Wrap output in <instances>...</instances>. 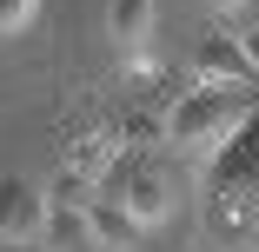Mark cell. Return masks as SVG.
I'll use <instances>...</instances> for the list:
<instances>
[{
  "mask_svg": "<svg viewBox=\"0 0 259 252\" xmlns=\"http://www.w3.org/2000/svg\"><path fill=\"white\" fill-rule=\"evenodd\" d=\"M252 120V99L246 86H193L180 99H166V146H180V153H220L226 139H239Z\"/></svg>",
  "mask_w": 259,
  "mask_h": 252,
  "instance_id": "cell-1",
  "label": "cell"
},
{
  "mask_svg": "<svg viewBox=\"0 0 259 252\" xmlns=\"http://www.w3.org/2000/svg\"><path fill=\"white\" fill-rule=\"evenodd\" d=\"M120 160H126V166H113V173H120V192H113V199L133 213L140 232L166 226V219H173V173L153 160V153H120Z\"/></svg>",
  "mask_w": 259,
  "mask_h": 252,
  "instance_id": "cell-2",
  "label": "cell"
},
{
  "mask_svg": "<svg viewBox=\"0 0 259 252\" xmlns=\"http://www.w3.org/2000/svg\"><path fill=\"white\" fill-rule=\"evenodd\" d=\"M193 80L199 86H252L259 73H252V60L239 54V40L226 33V27H213L199 40V54H193Z\"/></svg>",
  "mask_w": 259,
  "mask_h": 252,
  "instance_id": "cell-3",
  "label": "cell"
},
{
  "mask_svg": "<svg viewBox=\"0 0 259 252\" xmlns=\"http://www.w3.org/2000/svg\"><path fill=\"white\" fill-rule=\"evenodd\" d=\"M107 27H113V46L126 54V67L153 80V0H113Z\"/></svg>",
  "mask_w": 259,
  "mask_h": 252,
  "instance_id": "cell-4",
  "label": "cell"
},
{
  "mask_svg": "<svg viewBox=\"0 0 259 252\" xmlns=\"http://www.w3.org/2000/svg\"><path fill=\"white\" fill-rule=\"evenodd\" d=\"M120 126H93V133H80L73 146H67V173H80L87 186H100V179H113V166H120Z\"/></svg>",
  "mask_w": 259,
  "mask_h": 252,
  "instance_id": "cell-5",
  "label": "cell"
},
{
  "mask_svg": "<svg viewBox=\"0 0 259 252\" xmlns=\"http://www.w3.org/2000/svg\"><path fill=\"white\" fill-rule=\"evenodd\" d=\"M40 219H47V199L27 186V179H0V239H40Z\"/></svg>",
  "mask_w": 259,
  "mask_h": 252,
  "instance_id": "cell-6",
  "label": "cell"
},
{
  "mask_svg": "<svg viewBox=\"0 0 259 252\" xmlns=\"http://www.w3.org/2000/svg\"><path fill=\"white\" fill-rule=\"evenodd\" d=\"M87 232H93V245H107V252H126L140 239V226H133V213L120 206V199H93V206H87Z\"/></svg>",
  "mask_w": 259,
  "mask_h": 252,
  "instance_id": "cell-7",
  "label": "cell"
},
{
  "mask_svg": "<svg viewBox=\"0 0 259 252\" xmlns=\"http://www.w3.org/2000/svg\"><path fill=\"white\" fill-rule=\"evenodd\" d=\"M120 146H126V153H153V146H166V107H160V113L133 107V113L120 120Z\"/></svg>",
  "mask_w": 259,
  "mask_h": 252,
  "instance_id": "cell-8",
  "label": "cell"
},
{
  "mask_svg": "<svg viewBox=\"0 0 259 252\" xmlns=\"http://www.w3.org/2000/svg\"><path fill=\"white\" fill-rule=\"evenodd\" d=\"M40 232H47V245H54V252H87V245H93L87 213H47V219H40Z\"/></svg>",
  "mask_w": 259,
  "mask_h": 252,
  "instance_id": "cell-9",
  "label": "cell"
},
{
  "mask_svg": "<svg viewBox=\"0 0 259 252\" xmlns=\"http://www.w3.org/2000/svg\"><path fill=\"white\" fill-rule=\"evenodd\" d=\"M87 206H93V186L80 173H60L54 192H47V213H87Z\"/></svg>",
  "mask_w": 259,
  "mask_h": 252,
  "instance_id": "cell-10",
  "label": "cell"
},
{
  "mask_svg": "<svg viewBox=\"0 0 259 252\" xmlns=\"http://www.w3.org/2000/svg\"><path fill=\"white\" fill-rule=\"evenodd\" d=\"M233 40H239V54H246V60H252V73H259V7H252V14H239Z\"/></svg>",
  "mask_w": 259,
  "mask_h": 252,
  "instance_id": "cell-11",
  "label": "cell"
},
{
  "mask_svg": "<svg viewBox=\"0 0 259 252\" xmlns=\"http://www.w3.org/2000/svg\"><path fill=\"white\" fill-rule=\"evenodd\" d=\"M33 7H40V0H0V33H20L33 20Z\"/></svg>",
  "mask_w": 259,
  "mask_h": 252,
  "instance_id": "cell-12",
  "label": "cell"
},
{
  "mask_svg": "<svg viewBox=\"0 0 259 252\" xmlns=\"http://www.w3.org/2000/svg\"><path fill=\"white\" fill-rule=\"evenodd\" d=\"M213 7H239V0H213Z\"/></svg>",
  "mask_w": 259,
  "mask_h": 252,
  "instance_id": "cell-13",
  "label": "cell"
},
{
  "mask_svg": "<svg viewBox=\"0 0 259 252\" xmlns=\"http://www.w3.org/2000/svg\"><path fill=\"white\" fill-rule=\"evenodd\" d=\"M87 252H107V245H87Z\"/></svg>",
  "mask_w": 259,
  "mask_h": 252,
  "instance_id": "cell-14",
  "label": "cell"
}]
</instances>
